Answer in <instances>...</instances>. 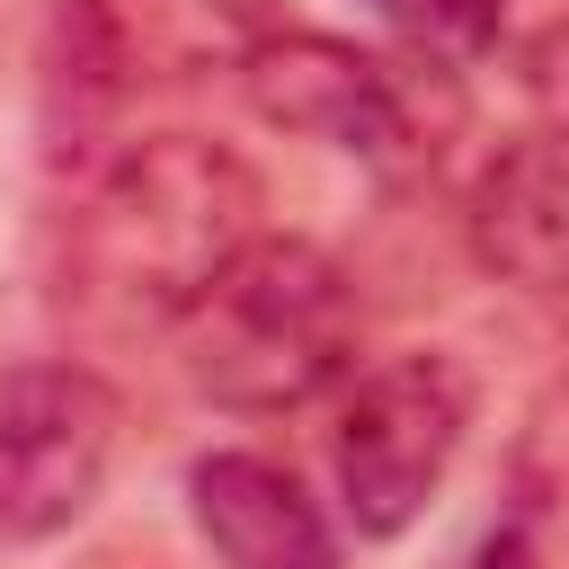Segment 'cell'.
<instances>
[{"label":"cell","instance_id":"obj_1","mask_svg":"<svg viewBox=\"0 0 569 569\" xmlns=\"http://www.w3.org/2000/svg\"><path fill=\"white\" fill-rule=\"evenodd\" d=\"M258 240V178L240 151L196 133L124 142L89 169L62 222L71 302L116 320H187V302Z\"/></svg>","mask_w":569,"mask_h":569},{"label":"cell","instance_id":"obj_2","mask_svg":"<svg viewBox=\"0 0 569 569\" xmlns=\"http://www.w3.org/2000/svg\"><path fill=\"white\" fill-rule=\"evenodd\" d=\"M187 382L222 409L276 418L320 400L356 365V284L329 249L293 231H258L178 320Z\"/></svg>","mask_w":569,"mask_h":569},{"label":"cell","instance_id":"obj_3","mask_svg":"<svg viewBox=\"0 0 569 569\" xmlns=\"http://www.w3.org/2000/svg\"><path fill=\"white\" fill-rule=\"evenodd\" d=\"M462 427H471V373L453 356H382L373 373H356L329 427V471L356 533L373 542L409 533L445 489Z\"/></svg>","mask_w":569,"mask_h":569},{"label":"cell","instance_id":"obj_4","mask_svg":"<svg viewBox=\"0 0 569 569\" xmlns=\"http://www.w3.org/2000/svg\"><path fill=\"white\" fill-rule=\"evenodd\" d=\"M116 391L89 365H9L0 373V533L44 542L89 516L116 462Z\"/></svg>","mask_w":569,"mask_h":569},{"label":"cell","instance_id":"obj_5","mask_svg":"<svg viewBox=\"0 0 569 569\" xmlns=\"http://www.w3.org/2000/svg\"><path fill=\"white\" fill-rule=\"evenodd\" d=\"M240 89H249V107L267 124L311 133V142H338V151H365V160H418V151H436L418 133V89L391 62H373V53L338 44V36L276 27L240 62Z\"/></svg>","mask_w":569,"mask_h":569},{"label":"cell","instance_id":"obj_6","mask_svg":"<svg viewBox=\"0 0 569 569\" xmlns=\"http://www.w3.org/2000/svg\"><path fill=\"white\" fill-rule=\"evenodd\" d=\"M62 53L98 89L240 71L276 36V0H53Z\"/></svg>","mask_w":569,"mask_h":569},{"label":"cell","instance_id":"obj_7","mask_svg":"<svg viewBox=\"0 0 569 569\" xmlns=\"http://www.w3.org/2000/svg\"><path fill=\"white\" fill-rule=\"evenodd\" d=\"M471 258L498 284L569 293V124L516 133L471 178Z\"/></svg>","mask_w":569,"mask_h":569},{"label":"cell","instance_id":"obj_8","mask_svg":"<svg viewBox=\"0 0 569 569\" xmlns=\"http://www.w3.org/2000/svg\"><path fill=\"white\" fill-rule=\"evenodd\" d=\"M187 516L222 569H338L329 516L267 453H204L187 471Z\"/></svg>","mask_w":569,"mask_h":569},{"label":"cell","instance_id":"obj_9","mask_svg":"<svg viewBox=\"0 0 569 569\" xmlns=\"http://www.w3.org/2000/svg\"><path fill=\"white\" fill-rule=\"evenodd\" d=\"M480 569H569V471H560V480H533V489L498 516Z\"/></svg>","mask_w":569,"mask_h":569},{"label":"cell","instance_id":"obj_10","mask_svg":"<svg viewBox=\"0 0 569 569\" xmlns=\"http://www.w3.org/2000/svg\"><path fill=\"white\" fill-rule=\"evenodd\" d=\"M373 9L391 27H409V36H427V44H480L507 0H373Z\"/></svg>","mask_w":569,"mask_h":569}]
</instances>
